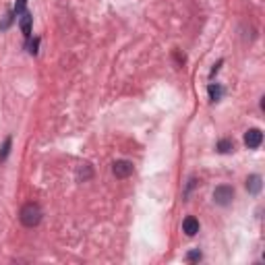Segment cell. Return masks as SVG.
<instances>
[{
    "instance_id": "cell-1",
    "label": "cell",
    "mask_w": 265,
    "mask_h": 265,
    "mask_svg": "<svg viewBox=\"0 0 265 265\" xmlns=\"http://www.w3.org/2000/svg\"><path fill=\"white\" fill-rule=\"evenodd\" d=\"M42 220V209L37 207L35 203H27L23 209H21V222L27 226V228H33V226H37Z\"/></svg>"
},
{
    "instance_id": "cell-2",
    "label": "cell",
    "mask_w": 265,
    "mask_h": 265,
    "mask_svg": "<svg viewBox=\"0 0 265 265\" xmlns=\"http://www.w3.org/2000/svg\"><path fill=\"white\" fill-rule=\"evenodd\" d=\"M232 199H234V188L232 186H218L216 191H213V201H216L218 205H230L232 203Z\"/></svg>"
},
{
    "instance_id": "cell-3",
    "label": "cell",
    "mask_w": 265,
    "mask_h": 265,
    "mask_svg": "<svg viewBox=\"0 0 265 265\" xmlns=\"http://www.w3.org/2000/svg\"><path fill=\"white\" fill-rule=\"evenodd\" d=\"M112 172H114L116 178H127V176L133 174V164L127 160H118V162H114V166H112Z\"/></svg>"
},
{
    "instance_id": "cell-4",
    "label": "cell",
    "mask_w": 265,
    "mask_h": 265,
    "mask_svg": "<svg viewBox=\"0 0 265 265\" xmlns=\"http://www.w3.org/2000/svg\"><path fill=\"white\" fill-rule=\"evenodd\" d=\"M261 141H263V133L259 129H249L245 133V145L249 149H257L261 145Z\"/></svg>"
},
{
    "instance_id": "cell-5",
    "label": "cell",
    "mask_w": 265,
    "mask_h": 265,
    "mask_svg": "<svg viewBox=\"0 0 265 265\" xmlns=\"http://www.w3.org/2000/svg\"><path fill=\"white\" fill-rule=\"evenodd\" d=\"M182 230H184L186 236H195V234L199 232V222H197L193 216L184 218V222H182Z\"/></svg>"
},
{
    "instance_id": "cell-6",
    "label": "cell",
    "mask_w": 265,
    "mask_h": 265,
    "mask_svg": "<svg viewBox=\"0 0 265 265\" xmlns=\"http://www.w3.org/2000/svg\"><path fill=\"white\" fill-rule=\"evenodd\" d=\"M247 188H249L251 195H257L261 191V176L259 174L249 176V178H247Z\"/></svg>"
},
{
    "instance_id": "cell-7",
    "label": "cell",
    "mask_w": 265,
    "mask_h": 265,
    "mask_svg": "<svg viewBox=\"0 0 265 265\" xmlns=\"http://www.w3.org/2000/svg\"><path fill=\"white\" fill-rule=\"evenodd\" d=\"M21 29H23L25 37H31V15H29V12H23V17H21Z\"/></svg>"
},
{
    "instance_id": "cell-8",
    "label": "cell",
    "mask_w": 265,
    "mask_h": 265,
    "mask_svg": "<svg viewBox=\"0 0 265 265\" xmlns=\"http://www.w3.org/2000/svg\"><path fill=\"white\" fill-rule=\"evenodd\" d=\"M232 149H234V143L230 141V139H222V141L218 143V151H220V154H230Z\"/></svg>"
},
{
    "instance_id": "cell-9",
    "label": "cell",
    "mask_w": 265,
    "mask_h": 265,
    "mask_svg": "<svg viewBox=\"0 0 265 265\" xmlns=\"http://www.w3.org/2000/svg\"><path fill=\"white\" fill-rule=\"evenodd\" d=\"M222 93H224V91H222L220 85H209V97L213 99V102H218V99L222 97Z\"/></svg>"
},
{
    "instance_id": "cell-10",
    "label": "cell",
    "mask_w": 265,
    "mask_h": 265,
    "mask_svg": "<svg viewBox=\"0 0 265 265\" xmlns=\"http://www.w3.org/2000/svg\"><path fill=\"white\" fill-rule=\"evenodd\" d=\"M8 151H10V137L4 139V145H2V151H0V162H4L6 156H8Z\"/></svg>"
},
{
    "instance_id": "cell-11",
    "label": "cell",
    "mask_w": 265,
    "mask_h": 265,
    "mask_svg": "<svg viewBox=\"0 0 265 265\" xmlns=\"http://www.w3.org/2000/svg\"><path fill=\"white\" fill-rule=\"evenodd\" d=\"M25 4H27V0H17V2H15V8H12L15 17H17V15H23V12H25Z\"/></svg>"
},
{
    "instance_id": "cell-12",
    "label": "cell",
    "mask_w": 265,
    "mask_h": 265,
    "mask_svg": "<svg viewBox=\"0 0 265 265\" xmlns=\"http://www.w3.org/2000/svg\"><path fill=\"white\" fill-rule=\"evenodd\" d=\"M186 259H188V261H199V259H201V253H199V251H191V253L186 255Z\"/></svg>"
},
{
    "instance_id": "cell-13",
    "label": "cell",
    "mask_w": 265,
    "mask_h": 265,
    "mask_svg": "<svg viewBox=\"0 0 265 265\" xmlns=\"http://www.w3.org/2000/svg\"><path fill=\"white\" fill-rule=\"evenodd\" d=\"M37 44H40V40H33V42L29 44V52H31V54H35V52H37Z\"/></svg>"
}]
</instances>
